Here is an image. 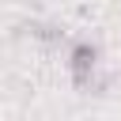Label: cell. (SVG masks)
I'll return each instance as SVG.
<instances>
[{
	"label": "cell",
	"instance_id": "obj_1",
	"mask_svg": "<svg viewBox=\"0 0 121 121\" xmlns=\"http://www.w3.org/2000/svg\"><path fill=\"white\" fill-rule=\"evenodd\" d=\"M68 68H72V83L76 87H102V76H98V45L95 42H87V38L72 42Z\"/></svg>",
	"mask_w": 121,
	"mask_h": 121
}]
</instances>
